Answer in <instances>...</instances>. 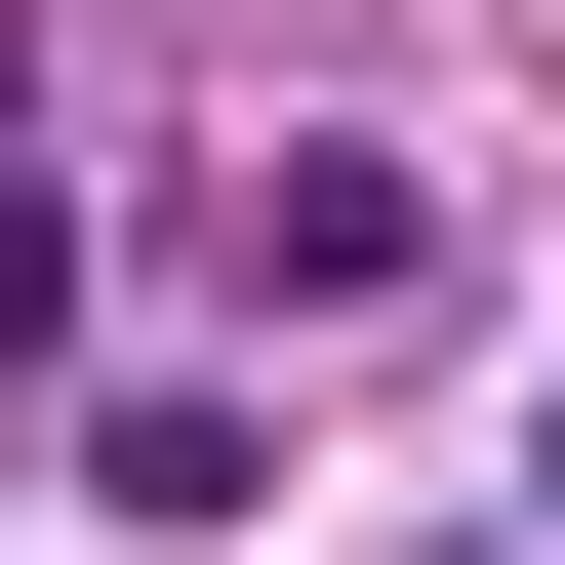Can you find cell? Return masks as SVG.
<instances>
[{"label": "cell", "mask_w": 565, "mask_h": 565, "mask_svg": "<svg viewBox=\"0 0 565 565\" xmlns=\"http://www.w3.org/2000/svg\"><path fill=\"white\" fill-rule=\"evenodd\" d=\"M202 282H243V323H404V282H445V162H364V121H243V162H202Z\"/></svg>", "instance_id": "1"}, {"label": "cell", "mask_w": 565, "mask_h": 565, "mask_svg": "<svg viewBox=\"0 0 565 565\" xmlns=\"http://www.w3.org/2000/svg\"><path fill=\"white\" fill-rule=\"evenodd\" d=\"M525 525H565V404H525Z\"/></svg>", "instance_id": "4"}, {"label": "cell", "mask_w": 565, "mask_h": 565, "mask_svg": "<svg viewBox=\"0 0 565 565\" xmlns=\"http://www.w3.org/2000/svg\"><path fill=\"white\" fill-rule=\"evenodd\" d=\"M82 484H121V525H282V404L243 364H82Z\"/></svg>", "instance_id": "2"}, {"label": "cell", "mask_w": 565, "mask_h": 565, "mask_svg": "<svg viewBox=\"0 0 565 565\" xmlns=\"http://www.w3.org/2000/svg\"><path fill=\"white\" fill-rule=\"evenodd\" d=\"M0 364H82V202H41V162H0Z\"/></svg>", "instance_id": "3"}]
</instances>
